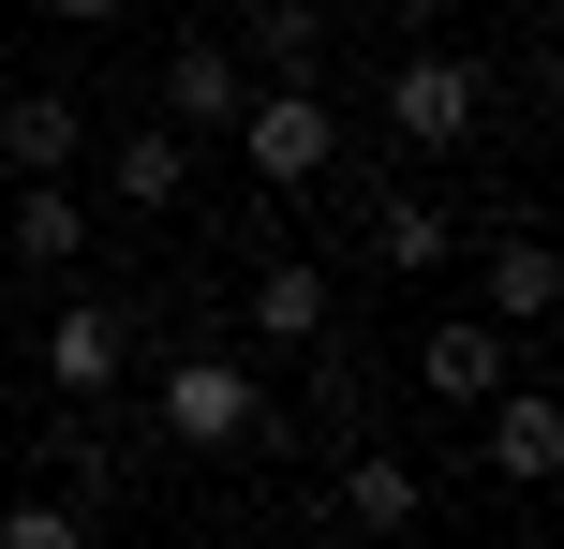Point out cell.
I'll use <instances>...</instances> for the list:
<instances>
[{
    "label": "cell",
    "instance_id": "52a82bcc",
    "mask_svg": "<svg viewBox=\"0 0 564 549\" xmlns=\"http://www.w3.org/2000/svg\"><path fill=\"white\" fill-rule=\"evenodd\" d=\"M238 327H253L268 356H312V342H327V327H341V283H327V267H312V253H282L268 283H253V312H238Z\"/></svg>",
    "mask_w": 564,
    "mask_h": 549
},
{
    "label": "cell",
    "instance_id": "6da1fadb",
    "mask_svg": "<svg viewBox=\"0 0 564 549\" xmlns=\"http://www.w3.org/2000/svg\"><path fill=\"white\" fill-rule=\"evenodd\" d=\"M149 416H164V446H253L268 431V386H253V356H224V342H194V356H164V386H149Z\"/></svg>",
    "mask_w": 564,
    "mask_h": 549
},
{
    "label": "cell",
    "instance_id": "3957f363",
    "mask_svg": "<svg viewBox=\"0 0 564 549\" xmlns=\"http://www.w3.org/2000/svg\"><path fill=\"white\" fill-rule=\"evenodd\" d=\"M476 119H490V89H476V59H446V45H416L387 75V134L416 149V164H446V149H476Z\"/></svg>",
    "mask_w": 564,
    "mask_h": 549
},
{
    "label": "cell",
    "instance_id": "d6986e66",
    "mask_svg": "<svg viewBox=\"0 0 564 549\" xmlns=\"http://www.w3.org/2000/svg\"><path fill=\"white\" fill-rule=\"evenodd\" d=\"M506 15H550V0H506Z\"/></svg>",
    "mask_w": 564,
    "mask_h": 549
},
{
    "label": "cell",
    "instance_id": "8992f818",
    "mask_svg": "<svg viewBox=\"0 0 564 549\" xmlns=\"http://www.w3.org/2000/svg\"><path fill=\"white\" fill-rule=\"evenodd\" d=\"M476 416H490V475H506V491H550V475H564V402L535 372H520L506 402H476Z\"/></svg>",
    "mask_w": 564,
    "mask_h": 549
},
{
    "label": "cell",
    "instance_id": "e0dca14e",
    "mask_svg": "<svg viewBox=\"0 0 564 549\" xmlns=\"http://www.w3.org/2000/svg\"><path fill=\"white\" fill-rule=\"evenodd\" d=\"M0 549H89V520L59 491H30V505H0Z\"/></svg>",
    "mask_w": 564,
    "mask_h": 549
},
{
    "label": "cell",
    "instance_id": "ac0fdd59",
    "mask_svg": "<svg viewBox=\"0 0 564 549\" xmlns=\"http://www.w3.org/2000/svg\"><path fill=\"white\" fill-rule=\"evenodd\" d=\"M45 15H59V30H119L134 0H45Z\"/></svg>",
    "mask_w": 564,
    "mask_h": 549
},
{
    "label": "cell",
    "instance_id": "2e32d148",
    "mask_svg": "<svg viewBox=\"0 0 564 549\" xmlns=\"http://www.w3.org/2000/svg\"><path fill=\"white\" fill-rule=\"evenodd\" d=\"M45 461L75 475V491H105V475H119V431H105V402H59V416H45Z\"/></svg>",
    "mask_w": 564,
    "mask_h": 549
},
{
    "label": "cell",
    "instance_id": "9a60e30c",
    "mask_svg": "<svg viewBox=\"0 0 564 549\" xmlns=\"http://www.w3.org/2000/svg\"><path fill=\"white\" fill-rule=\"evenodd\" d=\"M253 59H268V89H312V59H327V15H312V0H253Z\"/></svg>",
    "mask_w": 564,
    "mask_h": 549
},
{
    "label": "cell",
    "instance_id": "277c9868",
    "mask_svg": "<svg viewBox=\"0 0 564 549\" xmlns=\"http://www.w3.org/2000/svg\"><path fill=\"white\" fill-rule=\"evenodd\" d=\"M416 386H431L446 416H476V402H506V386H520V342H506L490 312H446V327L416 342Z\"/></svg>",
    "mask_w": 564,
    "mask_h": 549
},
{
    "label": "cell",
    "instance_id": "7c38bea8",
    "mask_svg": "<svg viewBox=\"0 0 564 549\" xmlns=\"http://www.w3.org/2000/svg\"><path fill=\"white\" fill-rule=\"evenodd\" d=\"M446 253H460V223H446L431 194H401V178H387V194H371V267H401V283H431Z\"/></svg>",
    "mask_w": 564,
    "mask_h": 549
},
{
    "label": "cell",
    "instance_id": "5b68a950",
    "mask_svg": "<svg viewBox=\"0 0 564 549\" xmlns=\"http://www.w3.org/2000/svg\"><path fill=\"white\" fill-rule=\"evenodd\" d=\"M119 356H134V327H119L105 297H59L45 312V386L59 402H119Z\"/></svg>",
    "mask_w": 564,
    "mask_h": 549
},
{
    "label": "cell",
    "instance_id": "7a4b0ae2",
    "mask_svg": "<svg viewBox=\"0 0 564 549\" xmlns=\"http://www.w3.org/2000/svg\"><path fill=\"white\" fill-rule=\"evenodd\" d=\"M224 134H238V164H253L268 194H312V178L341 164V105H327V89H253Z\"/></svg>",
    "mask_w": 564,
    "mask_h": 549
},
{
    "label": "cell",
    "instance_id": "4fadbf2b",
    "mask_svg": "<svg viewBox=\"0 0 564 549\" xmlns=\"http://www.w3.org/2000/svg\"><path fill=\"white\" fill-rule=\"evenodd\" d=\"M416 505H431V475L401 461V446H357V461H341V520L357 535H416Z\"/></svg>",
    "mask_w": 564,
    "mask_h": 549
},
{
    "label": "cell",
    "instance_id": "9c48e42d",
    "mask_svg": "<svg viewBox=\"0 0 564 549\" xmlns=\"http://www.w3.org/2000/svg\"><path fill=\"white\" fill-rule=\"evenodd\" d=\"M0 253H15L30 283H59V267L89 253V208L59 194V178H15V194H0Z\"/></svg>",
    "mask_w": 564,
    "mask_h": 549
},
{
    "label": "cell",
    "instance_id": "ba28073f",
    "mask_svg": "<svg viewBox=\"0 0 564 549\" xmlns=\"http://www.w3.org/2000/svg\"><path fill=\"white\" fill-rule=\"evenodd\" d=\"M89 149V105L75 89H0V178H59Z\"/></svg>",
    "mask_w": 564,
    "mask_h": 549
},
{
    "label": "cell",
    "instance_id": "8fae6325",
    "mask_svg": "<svg viewBox=\"0 0 564 549\" xmlns=\"http://www.w3.org/2000/svg\"><path fill=\"white\" fill-rule=\"evenodd\" d=\"M119 208H134V223H164L178 194H194V134H178V119H119Z\"/></svg>",
    "mask_w": 564,
    "mask_h": 549
},
{
    "label": "cell",
    "instance_id": "5bb4252c",
    "mask_svg": "<svg viewBox=\"0 0 564 549\" xmlns=\"http://www.w3.org/2000/svg\"><path fill=\"white\" fill-rule=\"evenodd\" d=\"M238 105H253V89H238V45H208V30H194V45L164 59V119H178V134H224Z\"/></svg>",
    "mask_w": 564,
    "mask_h": 549
},
{
    "label": "cell",
    "instance_id": "30bf717a",
    "mask_svg": "<svg viewBox=\"0 0 564 549\" xmlns=\"http://www.w3.org/2000/svg\"><path fill=\"white\" fill-rule=\"evenodd\" d=\"M476 297H490V327H506V342H535V327H550V297H564L550 238H476Z\"/></svg>",
    "mask_w": 564,
    "mask_h": 549
}]
</instances>
